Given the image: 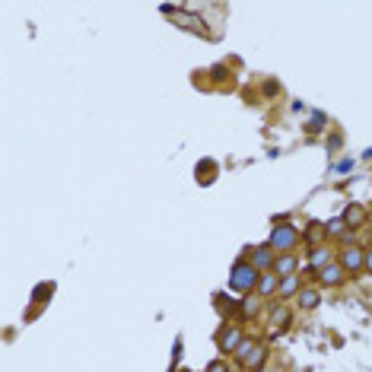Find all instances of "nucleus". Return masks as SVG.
<instances>
[{"mask_svg": "<svg viewBox=\"0 0 372 372\" xmlns=\"http://www.w3.org/2000/svg\"><path fill=\"white\" fill-rule=\"evenodd\" d=\"M229 283H232V289H239V293H248V289L258 283V267L255 264H235Z\"/></svg>", "mask_w": 372, "mask_h": 372, "instance_id": "nucleus-1", "label": "nucleus"}, {"mask_svg": "<svg viewBox=\"0 0 372 372\" xmlns=\"http://www.w3.org/2000/svg\"><path fill=\"white\" fill-rule=\"evenodd\" d=\"M296 229L293 226H277L274 232H270V248H277V252H286V248L296 245Z\"/></svg>", "mask_w": 372, "mask_h": 372, "instance_id": "nucleus-2", "label": "nucleus"}, {"mask_svg": "<svg viewBox=\"0 0 372 372\" xmlns=\"http://www.w3.org/2000/svg\"><path fill=\"white\" fill-rule=\"evenodd\" d=\"M239 360L252 369H261L264 366V350L255 347V343H239Z\"/></svg>", "mask_w": 372, "mask_h": 372, "instance_id": "nucleus-3", "label": "nucleus"}, {"mask_svg": "<svg viewBox=\"0 0 372 372\" xmlns=\"http://www.w3.org/2000/svg\"><path fill=\"white\" fill-rule=\"evenodd\" d=\"M341 264H343V270L356 274L360 267H366V252H360V248H347V252H343V258H341Z\"/></svg>", "mask_w": 372, "mask_h": 372, "instance_id": "nucleus-4", "label": "nucleus"}, {"mask_svg": "<svg viewBox=\"0 0 372 372\" xmlns=\"http://www.w3.org/2000/svg\"><path fill=\"white\" fill-rule=\"evenodd\" d=\"M239 341H242V334H239V328H229V331H226V334H223V337H220V347H223V350H226V353H229V350H235V347H239Z\"/></svg>", "mask_w": 372, "mask_h": 372, "instance_id": "nucleus-5", "label": "nucleus"}, {"mask_svg": "<svg viewBox=\"0 0 372 372\" xmlns=\"http://www.w3.org/2000/svg\"><path fill=\"white\" fill-rule=\"evenodd\" d=\"M293 267H296V258H293V255H286V258L277 261V274H283V277H293Z\"/></svg>", "mask_w": 372, "mask_h": 372, "instance_id": "nucleus-6", "label": "nucleus"}, {"mask_svg": "<svg viewBox=\"0 0 372 372\" xmlns=\"http://www.w3.org/2000/svg\"><path fill=\"white\" fill-rule=\"evenodd\" d=\"M341 274H343V270H341V267H334V264H328V267H324V270H321V280H324V283H341V280H343V277H341Z\"/></svg>", "mask_w": 372, "mask_h": 372, "instance_id": "nucleus-7", "label": "nucleus"}, {"mask_svg": "<svg viewBox=\"0 0 372 372\" xmlns=\"http://www.w3.org/2000/svg\"><path fill=\"white\" fill-rule=\"evenodd\" d=\"M363 216H366V213H363L360 207H347V213H343V223H350V226H360Z\"/></svg>", "mask_w": 372, "mask_h": 372, "instance_id": "nucleus-8", "label": "nucleus"}, {"mask_svg": "<svg viewBox=\"0 0 372 372\" xmlns=\"http://www.w3.org/2000/svg\"><path fill=\"white\" fill-rule=\"evenodd\" d=\"M299 289V277H283V283H280V296H289V293H296Z\"/></svg>", "mask_w": 372, "mask_h": 372, "instance_id": "nucleus-9", "label": "nucleus"}, {"mask_svg": "<svg viewBox=\"0 0 372 372\" xmlns=\"http://www.w3.org/2000/svg\"><path fill=\"white\" fill-rule=\"evenodd\" d=\"M331 264V258H328V252H324V248H315V252H312V267H328Z\"/></svg>", "mask_w": 372, "mask_h": 372, "instance_id": "nucleus-10", "label": "nucleus"}, {"mask_svg": "<svg viewBox=\"0 0 372 372\" xmlns=\"http://www.w3.org/2000/svg\"><path fill=\"white\" fill-rule=\"evenodd\" d=\"M299 302H302L306 309H315V306H318V293H315V289H302Z\"/></svg>", "mask_w": 372, "mask_h": 372, "instance_id": "nucleus-11", "label": "nucleus"}, {"mask_svg": "<svg viewBox=\"0 0 372 372\" xmlns=\"http://www.w3.org/2000/svg\"><path fill=\"white\" fill-rule=\"evenodd\" d=\"M270 264V248H258V255H255V267H264Z\"/></svg>", "mask_w": 372, "mask_h": 372, "instance_id": "nucleus-12", "label": "nucleus"}, {"mask_svg": "<svg viewBox=\"0 0 372 372\" xmlns=\"http://www.w3.org/2000/svg\"><path fill=\"white\" fill-rule=\"evenodd\" d=\"M258 289H261V293H274V289H277V277H264V280L258 283Z\"/></svg>", "mask_w": 372, "mask_h": 372, "instance_id": "nucleus-13", "label": "nucleus"}, {"mask_svg": "<svg viewBox=\"0 0 372 372\" xmlns=\"http://www.w3.org/2000/svg\"><path fill=\"white\" fill-rule=\"evenodd\" d=\"M343 229H347V223H343V220H334V223L328 226V232H331V235H343Z\"/></svg>", "mask_w": 372, "mask_h": 372, "instance_id": "nucleus-14", "label": "nucleus"}, {"mask_svg": "<svg viewBox=\"0 0 372 372\" xmlns=\"http://www.w3.org/2000/svg\"><path fill=\"white\" fill-rule=\"evenodd\" d=\"M274 324H286V309H277L274 312Z\"/></svg>", "mask_w": 372, "mask_h": 372, "instance_id": "nucleus-15", "label": "nucleus"}, {"mask_svg": "<svg viewBox=\"0 0 372 372\" xmlns=\"http://www.w3.org/2000/svg\"><path fill=\"white\" fill-rule=\"evenodd\" d=\"M207 372H226V366H223V363H213V366L207 369Z\"/></svg>", "mask_w": 372, "mask_h": 372, "instance_id": "nucleus-16", "label": "nucleus"}, {"mask_svg": "<svg viewBox=\"0 0 372 372\" xmlns=\"http://www.w3.org/2000/svg\"><path fill=\"white\" fill-rule=\"evenodd\" d=\"M366 270H369V274H372V252L366 255Z\"/></svg>", "mask_w": 372, "mask_h": 372, "instance_id": "nucleus-17", "label": "nucleus"}]
</instances>
